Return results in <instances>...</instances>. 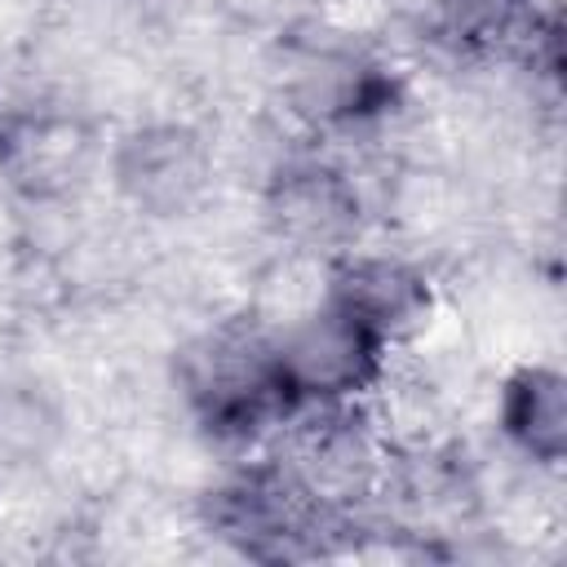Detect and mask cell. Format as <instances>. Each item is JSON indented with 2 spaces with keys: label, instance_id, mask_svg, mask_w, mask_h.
Returning a JSON list of instances; mask_svg holds the SVG:
<instances>
[{
  "label": "cell",
  "instance_id": "6da1fadb",
  "mask_svg": "<svg viewBox=\"0 0 567 567\" xmlns=\"http://www.w3.org/2000/svg\"><path fill=\"white\" fill-rule=\"evenodd\" d=\"M177 381L199 425L226 443H252L292 412L275 363V337L248 319L199 332L177 359Z\"/></svg>",
  "mask_w": 567,
  "mask_h": 567
},
{
  "label": "cell",
  "instance_id": "7a4b0ae2",
  "mask_svg": "<svg viewBox=\"0 0 567 567\" xmlns=\"http://www.w3.org/2000/svg\"><path fill=\"white\" fill-rule=\"evenodd\" d=\"M275 337V363L284 377V390L297 403H359L368 390L381 385L385 377V354L390 346L328 306H310L306 315L288 319Z\"/></svg>",
  "mask_w": 567,
  "mask_h": 567
},
{
  "label": "cell",
  "instance_id": "3957f363",
  "mask_svg": "<svg viewBox=\"0 0 567 567\" xmlns=\"http://www.w3.org/2000/svg\"><path fill=\"white\" fill-rule=\"evenodd\" d=\"M332 509L319 505L284 461H266L226 483L213 501V523L226 540L257 558H288L310 545Z\"/></svg>",
  "mask_w": 567,
  "mask_h": 567
},
{
  "label": "cell",
  "instance_id": "277c9868",
  "mask_svg": "<svg viewBox=\"0 0 567 567\" xmlns=\"http://www.w3.org/2000/svg\"><path fill=\"white\" fill-rule=\"evenodd\" d=\"M323 301L377 332L385 346L416 332L430 315V279L390 252H341L328 270Z\"/></svg>",
  "mask_w": 567,
  "mask_h": 567
},
{
  "label": "cell",
  "instance_id": "5b68a950",
  "mask_svg": "<svg viewBox=\"0 0 567 567\" xmlns=\"http://www.w3.org/2000/svg\"><path fill=\"white\" fill-rule=\"evenodd\" d=\"M266 217L292 248L337 252L359 226V190L341 168L323 159H297L270 177Z\"/></svg>",
  "mask_w": 567,
  "mask_h": 567
},
{
  "label": "cell",
  "instance_id": "8992f818",
  "mask_svg": "<svg viewBox=\"0 0 567 567\" xmlns=\"http://www.w3.org/2000/svg\"><path fill=\"white\" fill-rule=\"evenodd\" d=\"M208 177L204 146L186 128H146L120 151V186L155 213L186 208Z\"/></svg>",
  "mask_w": 567,
  "mask_h": 567
},
{
  "label": "cell",
  "instance_id": "52a82bcc",
  "mask_svg": "<svg viewBox=\"0 0 567 567\" xmlns=\"http://www.w3.org/2000/svg\"><path fill=\"white\" fill-rule=\"evenodd\" d=\"M501 430L505 439L540 465H558L563 447H567V385L554 368L545 363H527L518 372H509V381L501 385Z\"/></svg>",
  "mask_w": 567,
  "mask_h": 567
},
{
  "label": "cell",
  "instance_id": "ba28073f",
  "mask_svg": "<svg viewBox=\"0 0 567 567\" xmlns=\"http://www.w3.org/2000/svg\"><path fill=\"white\" fill-rule=\"evenodd\" d=\"M439 31L465 53H496V49H527L532 31L540 27L532 0H430Z\"/></svg>",
  "mask_w": 567,
  "mask_h": 567
},
{
  "label": "cell",
  "instance_id": "9c48e42d",
  "mask_svg": "<svg viewBox=\"0 0 567 567\" xmlns=\"http://www.w3.org/2000/svg\"><path fill=\"white\" fill-rule=\"evenodd\" d=\"M0 133H4V97H0Z\"/></svg>",
  "mask_w": 567,
  "mask_h": 567
}]
</instances>
